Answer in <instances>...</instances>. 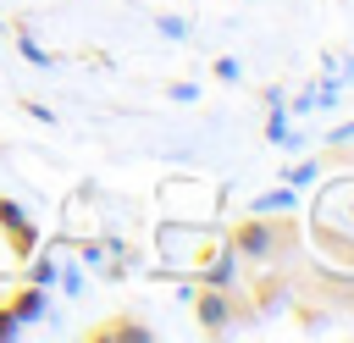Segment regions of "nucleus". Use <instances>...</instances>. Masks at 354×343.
I'll use <instances>...</instances> for the list:
<instances>
[{"mask_svg": "<svg viewBox=\"0 0 354 343\" xmlns=\"http://www.w3.org/2000/svg\"><path fill=\"white\" fill-rule=\"evenodd\" d=\"M17 50H22V61H28V66H44V61H50V55H44V50H39V44H33L28 33L17 39Z\"/></svg>", "mask_w": 354, "mask_h": 343, "instance_id": "9b49d317", "label": "nucleus"}, {"mask_svg": "<svg viewBox=\"0 0 354 343\" xmlns=\"http://www.w3.org/2000/svg\"><path fill=\"white\" fill-rule=\"evenodd\" d=\"M315 177H321V160H315V155H310V160H293V166L282 172V183H288V188H299V194H304Z\"/></svg>", "mask_w": 354, "mask_h": 343, "instance_id": "6e6552de", "label": "nucleus"}, {"mask_svg": "<svg viewBox=\"0 0 354 343\" xmlns=\"http://www.w3.org/2000/svg\"><path fill=\"white\" fill-rule=\"evenodd\" d=\"M293 205H299V188H288V183H277V188H266V194L249 199L254 216H293Z\"/></svg>", "mask_w": 354, "mask_h": 343, "instance_id": "423d86ee", "label": "nucleus"}, {"mask_svg": "<svg viewBox=\"0 0 354 343\" xmlns=\"http://www.w3.org/2000/svg\"><path fill=\"white\" fill-rule=\"evenodd\" d=\"M238 266H243V260H238V249L221 238L216 249H205V254H199V277H194V282H199V288H238V277H243Z\"/></svg>", "mask_w": 354, "mask_h": 343, "instance_id": "7ed1b4c3", "label": "nucleus"}, {"mask_svg": "<svg viewBox=\"0 0 354 343\" xmlns=\"http://www.w3.org/2000/svg\"><path fill=\"white\" fill-rule=\"evenodd\" d=\"M194 315H199V332H227L238 315H249V304L232 293V288H199L194 282Z\"/></svg>", "mask_w": 354, "mask_h": 343, "instance_id": "f03ea898", "label": "nucleus"}, {"mask_svg": "<svg viewBox=\"0 0 354 343\" xmlns=\"http://www.w3.org/2000/svg\"><path fill=\"white\" fill-rule=\"evenodd\" d=\"M22 266H28V271H22V277H28V282H33V288H55V277H61V266H55V254H50V249H44V243H39V249H33V254H28V260H22Z\"/></svg>", "mask_w": 354, "mask_h": 343, "instance_id": "0eeeda50", "label": "nucleus"}, {"mask_svg": "<svg viewBox=\"0 0 354 343\" xmlns=\"http://www.w3.org/2000/svg\"><path fill=\"white\" fill-rule=\"evenodd\" d=\"M326 144H332V149H348V144H354V122H337V127L326 133Z\"/></svg>", "mask_w": 354, "mask_h": 343, "instance_id": "ddd939ff", "label": "nucleus"}, {"mask_svg": "<svg viewBox=\"0 0 354 343\" xmlns=\"http://www.w3.org/2000/svg\"><path fill=\"white\" fill-rule=\"evenodd\" d=\"M171 100H177V105H194L199 89H194V83H171Z\"/></svg>", "mask_w": 354, "mask_h": 343, "instance_id": "4468645a", "label": "nucleus"}, {"mask_svg": "<svg viewBox=\"0 0 354 343\" xmlns=\"http://www.w3.org/2000/svg\"><path fill=\"white\" fill-rule=\"evenodd\" d=\"M299 221H288V216H243L238 227H232V249H238V260H249V266H277L282 260V249H293L299 243V232H293Z\"/></svg>", "mask_w": 354, "mask_h": 343, "instance_id": "f257e3e1", "label": "nucleus"}, {"mask_svg": "<svg viewBox=\"0 0 354 343\" xmlns=\"http://www.w3.org/2000/svg\"><path fill=\"white\" fill-rule=\"evenodd\" d=\"M210 72H216L221 83H238V61H232V55H216V61H210Z\"/></svg>", "mask_w": 354, "mask_h": 343, "instance_id": "f8f14e48", "label": "nucleus"}, {"mask_svg": "<svg viewBox=\"0 0 354 343\" xmlns=\"http://www.w3.org/2000/svg\"><path fill=\"white\" fill-rule=\"evenodd\" d=\"M155 28H160L166 39H188V22H183V17H155Z\"/></svg>", "mask_w": 354, "mask_h": 343, "instance_id": "9d476101", "label": "nucleus"}, {"mask_svg": "<svg viewBox=\"0 0 354 343\" xmlns=\"http://www.w3.org/2000/svg\"><path fill=\"white\" fill-rule=\"evenodd\" d=\"M6 310H11L22 326H33V321L50 315V288H33V282H28V288H17V293L6 299Z\"/></svg>", "mask_w": 354, "mask_h": 343, "instance_id": "39448f33", "label": "nucleus"}, {"mask_svg": "<svg viewBox=\"0 0 354 343\" xmlns=\"http://www.w3.org/2000/svg\"><path fill=\"white\" fill-rule=\"evenodd\" d=\"M88 337H100V343H111V337H155L144 321H116V326H100V332H88Z\"/></svg>", "mask_w": 354, "mask_h": 343, "instance_id": "1a4fd4ad", "label": "nucleus"}, {"mask_svg": "<svg viewBox=\"0 0 354 343\" xmlns=\"http://www.w3.org/2000/svg\"><path fill=\"white\" fill-rule=\"evenodd\" d=\"M0 232H6V249H11L17 260H28V254L39 249V227H33V216H28L17 199H0Z\"/></svg>", "mask_w": 354, "mask_h": 343, "instance_id": "20e7f679", "label": "nucleus"}]
</instances>
